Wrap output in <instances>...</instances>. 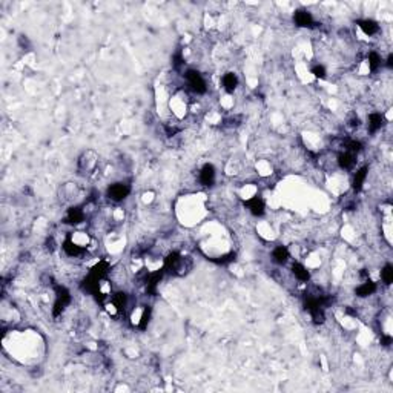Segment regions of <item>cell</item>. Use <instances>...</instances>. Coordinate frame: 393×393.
Listing matches in <instances>:
<instances>
[{"label":"cell","instance_id":"cell-4","mask_svg":"<svg viewBox=\"0 0 393 393\" xmlns=\"http://www.w3.org/2000/svg\"><path fill=\"white\" fill-rule=\"evenodd\" d=\"M99 166V155L95 151L92 149H86L82 155L80 159H78V163H77V168L78 171H80L82 174H92Z\"/></svg>","mask_w":393,"mask_h":393},{"label":"cell","instance_id":"cell-22","mask_svg":"<svg viewBox=\"0 0 393 393\" xmlns=\"http://www.w3.org/2000/svg\"><path fill=\"white\" fill-rule=\"evenodd\" d=\"M385 66H387V69H391L393 68V56L391 54H388L387 56V59H385V63H384Z\"/></svg>","mask_w":393,"mask_h":393},{"label":"cell","instance_id":"cell-7","mask_svg":"<svg viewBox=\"0 0 393 393\" xmlns=\"http://www.w3.org/2000/svg\"><path fill=\"white\" fill-rule=\"evenodd\" d=\"M293 23L298 26V28H313L317 25L315 22V17H313V14L304 8H300L293 13Z\"/></svg>","mask_w":393,"mask_h":393},{"label":"cell","instance_id":"cell-16","mask_svg":"<svg viewBox=\"0 0 393 393\" xmlns=\"http://www.w3.org/2000/svg\"><path fill=\"white\" fill-rule=\"evenodd\" d=\"M289 258H290V251L286 246H277L272 251V261L275 264L284 266V264H287Z\"/></svg>","mask_w":393,"mask_h":393},{"label":"cell","instance_id":"cell-9","mask_svg":"<svg viewBox=\"0 0 393 393\" xmlns=\"http://www.w3.org/2000/svg\"><path fill=\"white\" fill-rule=\"evenodd\" d=\"M244 206L254 217H263L266 214V203L260 195H254L244 202Z\"/></svg>","mask_w":393,"mask_h":393},{"label":"cell","instance_id":"cell-15","mask_svg":"<svg viewBox=\"0 0 393 393\" xmlns=\"http://www.w3.org/2000/svg\"><path fill=\"white\" fill-rule=\"evenodd\" d=\"M62 249H63L65 255L69 257V258H77V257H80V255L85 254V251H83L82 248H78V246L68 237V235H66V238L63 240V243H62Z\"/></svg>","mask_w":393,"mask_h":393},{"label":"cell","instance_id":"cell-11","mask_svg":"<svg viewBox=\"0 0 393 393\" xmlns=\"http://www.w3.org/2000/svg\"><path fill=\"white\" fill-rule=\"evenodd\" d=\"M78 193H80V189H78V186L75 183H66L59 190L60 200L65 202V203H72L78 197Z\"/></svg>","mask_w":393,"mask_h":393},{"label":"cell","instance_id":"cell-18","mask_svg":"<svg viewBox=\"0 0 393 393\" xmlns=\"http://www.w3.org/2000/svg\"><path fill=\"white\" fill-rule=\"evenodd\" d=\"M357 25H358V28L366 34V35H375V34H378L379 32V25H378V22H375V20H372V19H363V20H358L357 22Z\"/></svg>","mask_w":393,"mask_h":393},{"label":"cell","instance_id":"cell-21","mask_svg":"<svg viewBox=\"0 0 393 393\" xmlns=\"http://www.w3.org/2000/svg\"><path fill=\"white\" fill-rule=\"evenodd\" d=\"M310 72L313 74V77H315V78H320V80H323V78L327 77V69H326L324 65H315L310 69Z\"/></svg>","mask_w":393,"mask_h":393},{"label":"cell","instance_id":"cell-6","mask_svg":"<svg viewBox=\"0 0 393 393\" xmlns=\"http://www.w3.org/2000/svg\"><path fill=\"white\" fill-rule=\"evenodd\" d=\"M358 162V154H353L350 151H341L336 155V166L342 171H352L357 166Z\"/></svg>","mask_w":393,"mask_h":393},{"label":"cell","instance_id":"cell-17","mask_svg":"<svg viewBox=\"0 0 393 393\" xmlns=\"http://www.w3.org/2000/svg\"><path fill=\"white\" fill-rule=\"evenodd\" d=\"M367 175H369V168L367 166H363L361 169H358L355 172V175H353V180H352V187L355 192H360L367 180Z\"/></svg>","mask_w":393,"mask_h":393},{"label":"cell","instance_id":"cell-19","mask_svg":"<svg viewBox=\"0 0 393 393\" xmlns=\"http://www.w3.org/2000/svg\"><path fill=\"white\" fill-rule=\"evenodd\" d=\"M376 289H378L376 283H373L372 280H366L364 283H361V284L355 289V293H357V297H360V298H367V297L373 295V293L376 292Z\"/></svg>","mask_w":393,"mask_h":393},{"label":"cell","instance_id":"cell-20","mask_svg":"<svg viewBox=\"0 0 393 393\" xmlns=\"http://www.w3.org/2000/svg\"><path fill=\"white\" fill-rule=\"evenodd\" d=\"M381 280L385 286H390L391 281H393V266L390 263H387L382 270H381Z\"/></svg>","mask_w":393,"mask_h":393},{"label":"cell","instance_id":"cell-2","mask_svg":"<svg viewBox=\"0 0 393 393\" xmlns=\"http://www.w3.org/2000/svg\"><path fill=\"white\" fill-rule=\"evenodd\" d=\"M184 80L187 85V89L197 95H203L208 92V82L203 77V74L197 69H187L184 72Z\"/></svg>","mask_w":393,"mask_h":393},{"label":"cell","instance_id":"cell-3","mask_svg":"<svg viewBox=\"0 0 393 393\" xmlns=\"http://www.w3.org/2000/svg\"><path fill=\"white\" fill-rule=\"evenodd\" d=\"M54 292H56V300H54V304H53V317L57 318L71 304L72 297H71V292L65 286H56Z\"/></svg>","mask_w":393,"mask_h":393},{"label":"cell","instance_id":"cell-13","mask_svg":"<svg viewBox=\"0 0 393 393\" xmlns=\"http://www.w3.org/2000/svg\"><path fill=\"white\" fill-rule=\"evenodd\" d=\"M221 86L226 94H233V91L238 86V77L235 72H226L221 77Z\"/></svg>","mask_w":393,"mask_h":393},{"label":"cell","instance_id":"cell-14","mask_svg":"<svg viewBox=\"0 0 393 393\" xmlns=\"http://www.w3.org/2000/svg\"><path fill=\"white\" fill-rule=\"evenodd\" d=\"M290 270H292V275L295 277V280H298L300 283H307L310 280V270L303 263H298V261L292 263Z\"/></svg>","mask_w":393,"mask_h":393},{"label":"cell","instance_id":"cell-12","mask_svg":"<svg viewBox=\"0 0 393 393\" xmlns=\"http://www.w3.org/2000/svg\"><path fill=\"white\" fill-rule=\"evenodd\" d=\"M384 123H385V119H384L382 112H372L367 117V131L370 134H376L378 131H381Z\"/></svg>","mask_w":393,"mask_h":393},{"label":"cell","instance_id":"cell-8","mask_svg":"<svg viewBox=\"0 0 393 393\" xmlns=\"http://www.w3.org/2000/svg\"><path fill=\"white\" fill-rule=\"evenodd\" d=\"M86 220V211L82 206H71L66 212L65 223L71 226H78Z\"/></svg>","mask_w":393,"mask_h":393},{"label":"cell","instance_id":"cell-5","mask_svg":"<svg viewBox=\"0 0 393 393\" xmlns=\"http://www.w3.org/2000/svg\"><path fill=\"white\" fill-rule=\"evenodd\" d=\"M131 184L128 183H123V181H119V183H112L108 189H106V197L114 202V203H120L123 200H126L129 193H131Z\"/></svg>","mask_w":393,"mask_h":393},{"label":"cell","instance_id":"cell-1","mask_svg":"<svg viewBox=\"0 0 393 393\" xmlns=\"http://www.w3.org/2000/svg\"><path fill=\"white\" fill-rule=\"evenodd\" d=\"M192 258L180 254L178 251H172L163 258V270L174 277H184L192 270Z\"/></svg>","mask_w":393,"mask_h":393},{"label":"cell","instance_id":"cell-10","mask_svg":"<svg viewBox=\"0 0 393 393\" xmlns=\"http://www.w3.org/2000/svg\"><path fill=\"white\" fill-rule=\"evenodd\" d=\"M215 178H217V171L214 168V165L211 163H206L203 165V168L200 169L199 172V181L202 186H206V187H211L214 183H215Z\"/></svg>","mask_w":393,"mask_h":393}]
</instances>
